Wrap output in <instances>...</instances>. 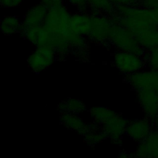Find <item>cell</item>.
<instances>
[{"mask_svg": "<svg viewBox=\"0 0 158 158\" xmlns=\"http://www.w3.org/2000/svg\"><path fill=\"white\" fill-rule=\"evenodd\" d=\"M70 15L64 5L48 9L42 26L50 35L64 38L68 41L72 32L69 27Z\"/></svg>", "mask_w": 158, "mask_h": 158, "instance_id": "cell-1", "label": "cell"}, {"mask_svg": "<svg viewBox=\"0 0 158 158\" xmlns=\"http://www.w3.org/2000/svg\"><path fill=\"white\" fill-rule=\"evenodd\" d=\"M110 42L118 51L131 52L140 56L144 54V49L133 34L128 29L117 24L114 25Z\"/></svg>", "mask_w": 158, "mask_h": 158, "instance_id": "cell-2", "label": "cell"}, {"mask_svg": "<svg viewBox=\"0 0 158 158\" xmlns=\"http://www.w3.org/2000/svg\"><path fill=\"white\" fill-rule=\"evenodd\" d=\"M114 25L113 21L103 15L91 14L87 37L92 41L100 44L110 41Z\"/></svg>", "mask_w": 158, "mask_h": 158, "instance_id": "cell-3", "label": "cell"}, {"mask_svg": "<svg viewBox=\"0 0 158 158\" xmlns=\"http://www.w3.org/2000/svg\"><path fill=\"white\" fill-rule=\"evenodd\" d=\"M112 64L120 72L128 76L142 70L145 61L142 56L117 50L113 55Z\"/></svg>", "mask_w": 158, "mask_h": 158, "instance_id": "cell-4", "label": "cell"}, {"mask_svg": "<svg viewBox=\"0 0 158 158\" xmlns=\"http://www.w3.org/2000/svg\"><path fill=\"white\" fill-rule=\"evenodd\" d=\"M56 57L57 54L52 48L38 47L28 56L27 64L33 72L38 73L52 65Z\"/></svg>", "mask_w": 158, "mask_h": 158, "instance_id": "cell-5", "label": "cell"}, {"mask_svg": "<svg viewBox=\"0 0 158 158\" xmlns=\"http://www.w3.org/2000/svg\"><path fill=\"white\" fill-rule=\"evenodd\" d=\"M127 80L136 91L143 89H156L158 85V71L139 70L127 76Z\"/></svg>", "mask_w": 158, "mask_h": 158, "instance_id": "cell-6", "label": "cell"}, {"mask_svg": "<svg viewBox=\"0 0 158 158\" xmlns=\"http://www.w3.org/2000/svg\"><path fill=\"white\" fill-rule=\"evenodd\" d=\"M128 121L122 116L117 114L113 118L101 126L102 130L115 145L122 143V136L125 133Z\"/></svg>", "mask_w": 158, "mask_h": 158, "instance_id": "cell-7", "label": "cell"}, {"mask_svg": "<svg viewBox=\"0 0 158 158\" xmlns=\"http://www.w3.org/2000/svg\"><path fill=\"white\" fill-rule=\"evenodd\" d=\"M138 102L143 111L149 117L158 116V94L154 88L136 91Z\"/></svg>", "mask_w": 158, "mask_h": 158, "instance_id": "cell-8", "label": "cell"}, {"mask_svg": "<svg viewBox=\"0 0 158 158\" xmlns=\"http://www.w3.org/2000/svg\"><path fill=\"white\" fill-rule=\"evenodd\" d=\"M151 122L146 118L135 119L128 122L125 134L136 142L143 141L152 131Z\"/></svg>", "mask_w": 158, "mask_h": 158, "instance_id": "cell-9", "label": "cell"}, {"mask_svg": "<svg viewBox=\"0 0 158 158\" xmlns=\"http://www.w3.org/2000/svg\"><path fill=\"white\" fill-rule=\"evenodd\" d=\"M135 157L158 158V130H152L148 136L139 143Z\"/></svg>", "mask_w": 158, "mask_h": 158, "instance_id": "cell-10", "label": "cell"}, {"mask_svg": "<svg viewBox=\"0 0 158 158\" xmlns=\"http://www.w3.org/2000/svg\"><path fill=\"white\" fill-rule=\"evenodd\" d=\"M48 8L42 2L37 4L30 9L23 17L22 27H36L43 24Z\"/></svg>", "mask_w": 158, "mask_h": 158, "instance_id": "cell-11", "label": "cell"}, {"mask_svg": "<svg viewBox=\"0 0 158 158\" xmlns=\"http://www.w3.org/2000/svg\"><path fill=\"white\" fill-rule=\"evenodd\" d=\"M60 122L65 128L77 131L82 136L86 131L88 125L80 117L78 114L69 112L60 113Z\"/></svg>", "mask_w": 158, "mask_h": 158, "instance_id": "cell-12", "label": "cell"}, {"mask_svg": "<svg viewBox=\"0 0 158 158\" xmlns=\"http://www.w3.org/2000/svg\"><path fill=\"white\" fill-rule=\"evenodd\" d=\"M90 15L83 12L70 15L69 27L73 32L84 36H87L89 32Z\"/></svg>", "mask_w": 158, "mask_h": 158, "instance_id": "cell-13", "label": "cell"}, {"mask_svg": "<svg viewBox=\"0 0 158 158\" xmlns=\"http://www.w3.org/2000/svg\"><path fill=\"white\" fill-rule=\"evenodd\" d=\"M89 112L93 122L100 126H102L118 114L113 110L102 106L92 107Z\"/></svg>", "mask_w": 158, "mask_h": 158, "instance_id": "cell-14", "label": "cell"}, {"mask_svg": "<svg viewBox=\"0 0 158 158\" xmlns=\"http://www.w3.org/2000/svg\"><path fill=\"white\" fill-rule=\"evenodd\" d=\"M85 142L89 144L94 146L106 139L107 137L102 129L101 126L94 123L88 124L85 133L83 135Z\"/></svg>", "mask_w": 158, "mask_h": 158, "instance_id": "cell-15", "label": "cell"}, {"mask_svg": "<svg viewBox=\"0 0 158 158\" xmlns=\"http://www.w3.org/2000/svg\"><path fill=\"white\" fill-rule=\"evenodd\" d=\"M22 22L15 15L4 16L1 22V30L5 35H11L20 32Z\"/></svg>", "mask_w": 158, "mask_h": 158, "instance_id": "cell-16", "label": "cell"}, {"mask_svg": "<svg viewBox=\"0 0 158 158\" xmlns=\"http://www.w3.org/2000/svg\"><path fill=\"white\" fill-rule=\"evenodd\" d=\"M86 109L85 105L80 100L74 98H69L61 102L57 107L60 113L69 112L78 114L85 111Z\"/></svg>", "mask_w": 158, "mask_h": 158, "instance_id": "cell-17", "label": "cell"}, {"mask_svg": "<svg viewBox=\"0 0 158 158\" xmlns=\"http://www.w3.org/2000/svg\"><path fill=\"white\" fill-rule=\"evenodd\" d=\"M92 7L97 14L99 12H109L113 9L110 0H88V5Z\"/></svg>", "mask_w": 158, "mask_h": 158, "instance_id": "cell-18", "label": "cell"}, {"mask_svg": "<svg viewBox=\"0 0 158 158\" xmlns=\"http://www.w3.org/2000/svg\"><path fill=\"white\" fill-rule=\"evenodd\" d=\"M146 63L150 70L158 71V47L149 50Z\"/></svg>", "mask_w": 158, "mask_h": 158, "instance_id": "cell-19", "label": "cell"}, {"mask_svg": "<svg viewBox=\"0 0 158 158\" xmlns=\"http://www.w3.org/2000/svg\"><path fill=\"white\" fill-rule=\"evenodd\" d=\"M68 2L73 7H76L80 12H84L88 5V0H67Z\"/></svg>", "mask_w": 158, "mask_h": 158, "instance_id": "cell-20", "label": "cell"}, {"mask_svg": "<svg viewBox=\"0 0 158 158\" xmlns=\"http://www.w3.org/2000/svg\"><path fill=\"white\" fill-rule=\"evenodd\" d=\"M23 0H1V5L5 8H15L19 6Z\"/></svg>", "mask_w": 158, "mask_h": 158, "instance_id": "cell-21", "label": "cell"}, {"mask_svg": "<svg viewBox=\"0 0 158 158\" xmlns=\"http://www.w3.org/2000/svg\"><path fill=\"white\" fill-rule=\"evenodd\" d=\"M41 2L48 9L64 5V0H41Z\"/></svg>", "mask_w": 158, "mask_h": 158, "instance_id": "cell-22", "label": "cell"}, {"mask_svg": "<svg viewBox=\"0 0 158 158\" xmlns=\"http://www.w3.org/2000/svg\"><path fill=\"white\" fill-rule=\"evenodd\" d=\"M156 89V92L157 93V94H158V85H157V86L156 87V88L155 89Z\"/></svg>", "mask_w": 158, "mask_h": 158, "instance_id": "cell-23", "label": "cell"}, {"mask_svg": "<svg viewBox=\"0 0 158 158\" xmlns=\"http://www.w3.org/2000/svg\"></svg>", "mask_w": 158, "mask_h": 158, "instance_id": "cell-24", "label": "cell"}]
</instances>
